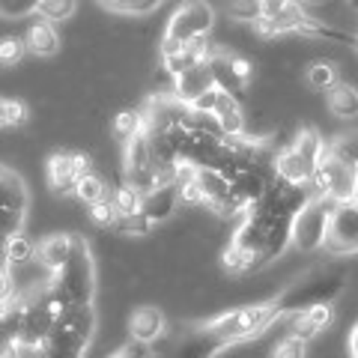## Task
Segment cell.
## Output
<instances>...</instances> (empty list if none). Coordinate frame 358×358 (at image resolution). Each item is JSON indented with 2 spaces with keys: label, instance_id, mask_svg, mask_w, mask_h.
I'll return each instance as SVG.
<instances>
[{
  "label": "cell",
  "instance_id": "obj_1",
  "mask_svg": "<svg viewBox=\"0 0 358 358\" xmlns=\"http://www.w3.org/2000/svg\"><path fill=\"white\" fill-rule=\"evenodd\" d=\"M45 289H48V296L57 301L63 310L66 308L93 305V296H96V266H93V254H90L87 239L75 236L69 260H66L57 272L48 275Z\"/></svg>",
  "mask_w": 358,
  "mask_h": 358
},
{
  "label": "cell",
  "instance_id": "obj_2",
  "mask_svg": "<svg viewBox=\"0 0 358 358\" xmlns=\"http://www.w3.org/2000/svg\"><path fill=\"white\" fill-rule=\"evenodd\" d=\"M96 331V310L93 305L84 308H66L54 317L51 334L45 341L42 352L51 358H84Z\"/></svg>",
  "mask_w": 358,
  "mask_h": 358
},
{
  "label": "cell",
  "instance_id": "obj_3",
  "mask_svg": "<svg viewBox=\"0 0 358 358\" xmlns=\"http://www.w3.org/2000/svg\"><path fill=\"white\" fill-rule=\"evenodd\" d=\"M343 289H346L343 272H317V275H308V278H301V281L289 284L272 301H275L278 317L284 320L289 313L308 310L313 305H334V299H338Z\"/></svg>",
  "mask_w": 358,
  "mask_h": 358
},
{
  "label": "cell",
  "instance_id": "obj_4",
  "mask_svg": "<svg viewBox=\"0 0 358 358\" xmlns=\"http://www.w3.org/2000/svg\"><path fill=\"white\" fill-rule=\"evenodd\" d=\"M275 320H281V317H278V310H275V301L268 299V301H254V305L233 308L227 313H221V317L209 320L206 326L227 346H236V343L260 338L263 331L275 326Z\"/></svg>",
  "mask_w": 358,
  "mask_h": 358
},
{
  "label": "cell",
  "instance_id": "obj_5",
  "mask_svg": "<svg viewBox=\"0 0 358 358\" xmlns=\"http://www.w3.org/2000/svg\"><path fill=\"white\" fill-rule=\"evenodd\" d=\"M331 209H334L331 200L310 197L293 218V227H289V248H296L299 254H313V251L326 248Z\"/></svg>",
  "mask_w": 358,
  "mask_h": 358
},
{
  "label": "cell",
  "instance_id": "obj_6",
  "mask_svg": "<svg viewBox=\"0 0 358 358\" xmlns=\"http://www.w3.org/2000/svg\"><path fill=\"white\" fill-rule=\"evenodd\" d=\"M212 27H215V9H212L209 0H185V3L176 6V13L167 21L164 39L188 45L194 39H206Z\"/></svg>",
  "mask_w": 358,
  "mask_h": 358
},
{
  "label": "cell",
  "instance_id": "obj_7",
  "mask_svg": "<svg viewBox=\"0 0 358 358\" xmlns=\"http://www.w3.org/2000/svg\"><path fill=\"white\" fill-rule=\"evenodd\" d=\"M209 63V72H212V81H215L218 90L230 93L233 99H245L251 93V78H254V66L248 57L242 54H233V51H224L215 48Z\"/></svg>",
  "mask_w": 358,
  "mask_h": 358
},
{
  "label": "cell",
  "instance_id": "obj_8",
  "mask_svg": "<svg viewBox=\"0 0 358 358\" xmlns=\"http://www.w3.org/2000/svg\"><path fill=\"white\" fill-rule=\"evenodd\" d=\"M27 188L24 182L6 167H0V233L13 236L24 230L27 221Z\"/></svg>",
  "mask_w": 358,
  "mask_h": 358
},
{
  "label": "cell",
  "instance_id": "obj_9",
  "mask_svg": "<svg viewBox=\"0 0 358 358\" xmlns=\"http://www.w3.org/2000/svg\"><path fill=\"white\" fill-rule=\"evenodd\" d=\"M122 182L134 188L138 194H147L155 188V164L150 155L147 131L122 143Z\"/></svg>",
  "mask_w": 358,
  "mask_h": 358
},
{
  "label": "cell",
  "instance_id": "obj_10",
  "mask_svg": "<svg viewBox=\"0 0 358 358\" xmlns=\"http://www.w3.org/2000/svg\"><path fill=\"white\" fill-rule=\"evenodd\" d=\"M90 171H93V162H90L87 152H51L48 162H45L48 185L57 197H72L75 182Z\"/></svg>",
  "mask_w": 358,
  "mask_h": 358
},
{
  "label": "cell",
  "instance_id": "obj_11",
  "mask_svg": "<svg viewBox=\"0 0 358 358\" xmlns=\"http://www.w3.org/2000/svg\"><path fill=\"white\" fill-rule=\"evenodd\" d=\"M326 248L334 254H358V203H334Z\"/></svg>",
  "mask_w": 358,
  "mask_h": 358
},
{
  "label": "cell",
  "instance_id": "obj_12",
  "mask_svg": "<svg viewBox=\"0 0 358 358\" xmlns=\"http://www.w3.org/2000/svg\"><path fill=\"white\" fill-rule=\"evenodd\" d=\"M164 331H167V320H164V313L159 308L143 305L138 310H131V317H129V334H131V341L155 346V343L164 338Z\"/></svg>",
  "mask_w": 358,
  "mask_h": 358
},
{
  "label": "cell",
  "instance_id": "obj_13",
  "mask_svg": "<svg viewBox=\"0 0 358 358\" xmlns=\"http://www.w3.org/2000/svg\"><path fill=\"white\" fill-rule=\"evenodd\" d=\"M287 320H289V334H293V338L313 341L317 334H322L334 322V305H313L308 310L289 313Z\"/></svg>",
  "mask_w": 358,
  "mask_h": 358
},
{
  "label": "cell",
  "instance_id": "obj_14",
  "mask_svg": "<svg viewBox=\"0 0 358 358\" xmlns=\"http://www.w3.org/2000/svg\"><path fill=\"white\" fill-rule=\"evenodd\" d=\"M224 346L227 343H224L209 326H200L192 334H185V338L173 346L171 358H215Z\"/></svg>",
  "mask_w": 358,
  "mask_h": 358
},
{
  "label": "cell",
  "instance_id": "obj_15",
  "mask_svg": "<svg viewBox=\"0 0 358 358\" xmlns=\"http://www.w3.org/2000/svg\"><path fill=\"white\" fill-rule=\"evenodd\" d=\"M212 87H215V81H212L209 63H197V66H192V69H185L182 75L173 78V96L185 105H194L197 99Z\"/></svg>",
  "mask_w": 358,
  "mask_h": 358
},
{
  "label": "cell",
  "instance_id": "obj_16",
  "mask_svg": "<svg viewBox=\"0 0 358 358\" xmlns=\"http://www.w3.org/2000/svg\"><path fill=\"white\" fill-rule=\"evenodd\" d=\"M179 206V185H159L141 197V215H147L152 224H164L167 218H173V212Z\"/></svg>",
  "mask_w": 358,
  "mask_h": 358
},
{
  "label": "cell",
  "instance_id": "obj_17",
  "mask_svg": "<svg viewBox=\"0 0 358 358\" xmlns=\"http://www.w3.org/2000/svg\"><path fill=\"white\" fill-rule=\"evenodd\" d=\"M212 114L218 117L221 129H224V138H236V134L248 131V117H245V110H242V102L233 99L230 93H224V90H218Z\"/></svg>",
  "mask_w": 358,
  "mask_h": 358
},
{
  "label": "cell",
  "instance_id": "obj_18",
  "mask_svg": "<svg viewBox=\"0 0 358 358\" xmlns=\"http://www.w3.org/2000/svg\"><path fill=\"white\" fill-rule=\"evenodd\" d=\"M272 173H275L278 179H284V182H289V185H308L313 167H310L305 159H301V155H299L293 147H284V150L275 152V159H272Z\"/></svg>",
  "mask_w": 358,
  "mask_h": 358
},
{
  "label": "cell",
  "instance_id": "obj_19",
  "mask_svg": "<svg viewBox=\"0 0 358 358\" xmlns=\"http://www.w3.org/2000/svg\"><path fill=\"white\" fill-rule=\"evenodd\" d=\"M21 39H24L27 54H36V57H54V54L60 51V33H57V27L48 24V21H42V18L33 21Z\"/></svg>",
  "mask_w": 358,
  "mask_h": 358
},
{
  "label": "cell",
  "instance_id": "obj_20",
  "mask_svg": "<svg viewBox=\"0 0 358 358\" xmlns=\"http://www.w3.org/2000/svg\"><path fill=\"white\" fill-rule=\"evenodd\" d=\"M72 242H75V236H69V233H51V236H45L36 245V260L48 268V275L57 272V268L69 260Z\"/></svg>",
  "mask_w": 358,
  "mask_h": 358
},
{
  "label": "cell",
  "instance_id": "obj_21",
  "mask_svg": "<svg viewBox=\"0 0 358 358\" xmlns=\"http://www.w3.org/2000/svg\"><path fill=\"white\" fill-rule=\"evenodd\" d=\"M326 102H329V110L338 120H358V90L352 84L338 81L326 93Z\"/></svg>",
  "mask_w": 358,
  "mask_h": 358
},
{
  "label": "cell",
  "instance_id": "obj_22",
  "mask_svg": "<svg viewBox=\"0 0 358 358\" xmlns=\"http://www.w3.org/2000/svg\"><path fill=\"white\" fill-rule=\"evenodd\" d=\"M289 147H293L310 167H317L320 159H322V152H326V141L320 138V131H317V129H299Z\"/></svg>",
  "mask_w": 358,
  "mask_h": 358
},
{
  "label": "cell",
  "instance_id": "obj_23",
  "mask_svg": "<svg viewBox=\"0 0 358 358\" xmlns=\"http://www.w3.org/2000/svg\"><path fill=\"white\" fill-rule=\"evenodd\" d=\"M3 257H6L9 268H15V266H27V263L36 260V245L30 242V236H24V230H21V233H13V236H6Z\"/></svg>",
  "mask_w": 358,
  "mask_h": 358
},
{
  "label": "cell",
  "instance_id": "obj_24",
  "mask_svg": "<svg viewBox=\"0 0 358 358\" xmlns=\"http://www.w3.org/2000/svg\"><path fill=\"white\" fill-rule=\"evenodd\" d=\"M326 152L350 171H358V131H341L331 143H326Z\"/></svg>",
  "mask_w": 358,
  "mask_h": 358
},
{
  "label": "cell",
  "instance_id": "obj_25",
  "mask_svg": "<svg viewBox=\"0 0 358 358\" xmlns=\"http://www.w3.org/2000/svg\"><path fill=\"white\" fill-rule=\"evenodd\" d=\"M147 131V120H143V110H120L117 120H114V134L120 143H129L131 138Z\"/></svg>",
  "mask_w": 358,
  "mask_h": 358
},
{
  "label": "cell",
  "instance_id": "obj_26",
  "mask_svg": "<svg viewBox=\"0 0 358 358\" xmlns=\"http://www.w3.org/2000/svg\"><path fill=\"white\" fill-rule=\"evenodd\" d=\"M78 9V0H39L36 3V18L48 21V24H60V21H69Z\"/></svg>",
  "mask_w": 358,
  "mask_h": 358
},
{
  "label": "cell",
  "instance_id": "obj_27",
  "mask_svg": "<svg viewBox=\"0 0 358 358\" xmlns=\"http://www.w3.org/2000/svg\"><path fill=\"white\" fill-rule=\"evenodd\" d=\"M72 197H78L81 203H96V200H102V197H108V185H105V179L99 176L96 171H90V173H84L81 179L75 182V194Z\"/></svg>",
  "mask_w": 358,
  "mask_h": 358
},
{
  "label": "cell",
  "instance_id": "obj_28",
  "mask_svg": "<svg viewBox=\"0 0 358 358\" xmlns=\"http://www.w3.org/2000/svg\"><path fill=\"white\" fill-rule=\"evenodd\" d=\"M341 81V75H338V66L329 63V60H317V63H310V69H308V84L310 90H320V93H329V90Z\"/></svg>",
  "mask_w": 358,
  "mask_h": 358
},
{
  "label": "cell",
  "instance_id": "obj_29",
  "mask_svg": "<svg viewBox=\"0 0 358 358\" xmlns=\"http://www.w3.org/2000/svg\"><path fill=\"white\" fill-rule=\"evenodd\" d=\"M141 197L143 194H138L134 188H129L126 182H122V185L114 188V194H110V203H114L120 218H129V215H138V212H141Z\"/></svg>",
  "mask_w": 358,
  "mask_h": 358
},
{
  "label": "cell",
  "instance_id": "obj_30",
  "mask_svg": "<svg viewBox=\"0 0 358 358\" xmlns=\"http://www.w3.org/2000/svg\"><path fill=\"white\" fill-rule=\"evenodd\" d=\"M224 13L242 24H257L260 21V0H224Z\"/></svg>",
  "mask_w": 358,
  "mask_h": 358
},
{
  "label": "cell",
  "instance_id": "obj_31",
  "mask_svg": "<svg viewBox=\"0 0 358 358\" xmlns=\"http://www.w3.org/2000/svg\"><path fill=\"white\" fill-rule=\"evenodd\" d=\"M162 3L164 0H102V6L122 15H147V13H155Z\"/></svg>",
  "mask_w": 358,
  "mask_h": 358
},
{
  "label": "cell",
  "instance_id": "obj_32",
  "mask_svg": "<svg viewBox=\"0 0 358 358\" xmlns=\"http://www.w3.org/2000/svg\"><path fill=\"white\" fill-rule=\"evenodd\" d=\"M87 215H90V221L99 224V227H105V230L108 227H117V221H120L114 203H110V197H102V200H96V203H90L87 206Z\"/></svg>",
  "mask_w": 358,
  "mask_h": 358
},
{
  "label": "cell",
  "instance_id": "obj_33",
  "mask_svg": "<svg viewBox=\"0 0 358 358\" xmlns=\"http://www.w3.org/2000/svg\"><path fill=\"white\" fill-rule=\"evenodd\" d=\"M268 358H308V341L301 338H293V334H287L284 341H278L272 346V352Z\"/></svg>",
  "mask_w": 358,
  "mask_h": 358
},
{
  "label": "cell",
  "instance_id": "obj_34",
  "mask_svg": "<svg viewBox=\"0 0 358 358\" xmlns=\"http://www.w3.org/2000/svg\"><path fill=\"white\" fill-rule=\"evenodd\" d=\"M24 54H27V48H24V39L21 36H0V63L3 66L21 63Z\"/></svg>",
  "mask_w": 358,
  "mask_h": 358
},
{
  "label": "cell",
  "instance_id": "obj_35",
  "mask_svg": "<svg viewBox=\"0 0 358 358\" xmlns=\"http://www.w3.org/2000/svg\"><path fill=\"white\" fill-rule=\"evenodd\" d=\"M152 227L155 224L147 218V215H129V218H120L117 221V227L114 230H120V233H126V236H150L152 233Z\"/></svg>",
  "mask_w": 358,
  "mask_h": 358
},
{
  "label": "cell",
  "instance_id": "obj_36",
  "mask_svg": "<svg viewBox=\"0 0 358 358\" xmlns=\"http://www.w3.org/2000/svg\"><path fill=\"white\" fill-rule=\"evenodd\" d=\"M108 358H155V352H152V346H147V343L129 341L126 346H120V350L114 355H108Z\"/></svg>",
  "mask_w": 358,
  "mask_h": 358
},
{
  "label": "cell",
  "instance_id": "obj_37",
  "mask_svg": "<svg viewBox=\"0 0 358 358\" xmlns=\"http://www.w3.org/2000/svg\"><path fill=\"white\" fill-rule=\"evenodd\" d=\"M179 203H192V206H203V192H200L197 179L188 185H179Z\"/></svg>",
  "mask_w": 358,
  "mask_h": 358
},
{
  "label": "cell",
  "instance_id": "obj_38",
  "mask_svg": "<svg viewBox=\"0 0 358 358\" xmlns=\"http://www.w3.org/2000/svg\"><path fill=\"white\" fill-rule=\"evenodd\" d=\"M293 0H260V18H281Z\"/></svg>",
  "mask_w": 358,
  "mask_h": 358
},
{
  "label": "cell",
  "instance_id": "obj_39",
  "mask_svg": "<svg viewBox=\"0 0 358 358\" xmlns=\"http://www.w3.org/2000/svg\"><path fill=\"white\" fill-rule=\"evenodd\" d=\"M6 120H9V126H24V122H27V105L24 102H15V99H9Z\"/></svg>",
  "mask_w": 358,
  "mask_h": 358
},
{
  "label": "cell",
  "instance_id": "obj_40",
  "mask_svg": "<svg viewBox=\"0 0 358 358\" xmlns=\"http://www.w3.org/2000/svg\"><path fill=\"white\" fill-rule=\"evenodd\" d=\"M346 346H350V355L358 358V322H355V329L350 331V343H346Z\"/></svg>",
  "mask_w": 358,
  "mask_h": 358
},
{
  "label": "cell",
  "instance_id": "obj_41",
  "mask_svg": "<svg viewBox=\"0 0 358 358\" xmlns=\"http://www.w3.org/2000/svg\"><path fill=\"white\" fill-rule=\"evenodd\" d=\"M6 105H9V99H0V129L9 126V120H6Z\"/></svg>",
  "mask_w": 358,
  "mask_h": 358
},
{
  "label": "cell",
  "instance_id": "obj_42",
  "mask_svg": "<svg viewBox=\"0 0 358 358\" xmlns=\"http://www.w3.org/2000/svg\"><path fill=\"white\" fill-rule=\"evenodd\" d=\"M352 203H358V171L352 173Z\"/></svg>",
  "mask_w": 358,
  "mask_h": 358
},
{
  "label": "cell",
  "instance_id": "obj_43",
  "mask_svg": "<svg viewBox=\"0 0 358 358\" xmlns=\"http://www.w3.org/2000/svg\"><path fill=\"white\" fill-rule=\"evenodd\" d=\"M343 3H346V6H350V9H352V13H358V0H343Z\"/></svg>",
  "mask_w": 358,
  "mask_h": 358
},
{
  "label": "cell",
  "instance_id": "obj_44",
  "mask_svg": "<svg viewBox=\"0 0 358 358\" xmlns=\"http://www.w3.org/2000/svg\"><path fill=\"white\" fill-rule=\"evenodd\" d=\"M301 6H317V3H322V0H299Z\"/></svg>",
  "mask_w": 358,
  "mask_h": 358
},
{
  "label": "cell",
  "instance_id": "obj_45",
  "mask_svg": "<svg viewBox=\"0 0 358 358\" xmlns=\"http://www.w3.org/2000/svg\"><path fill=\"white\" fill-rule=\"evenodd\" d=\"M355 48H358V36H355Z\"/></svg>",
  "mask_w": 358,
  "mask_h": 358
}]
</instances>
